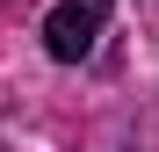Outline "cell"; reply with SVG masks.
Wrapping results in <instances>:
<instances>
[{
	"mask_svg": "<svg viewBox=\"0 0 159 152\" xmlns=\"http://www.w3.org/2000/svg\"><path fill=\"white\" fill-rule=\"evenodd\" d=\"M101 29H109V0H58V7L43 15V51L58 65H80L101 44Z\"/></svg>",
	"mask_w": 159,
	"mask_h": 152,
	"instance_id": "1",
	"label": "cell"
}]
</instances>
